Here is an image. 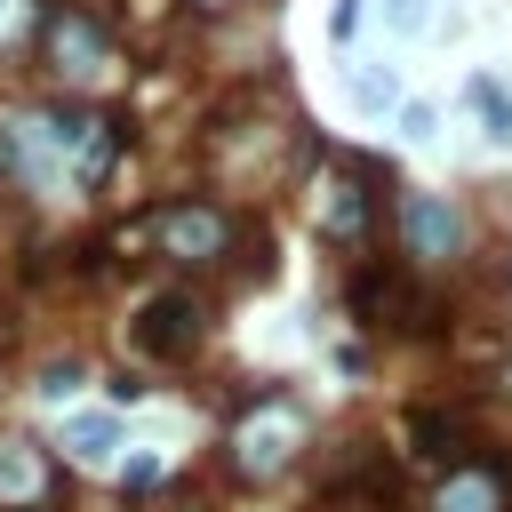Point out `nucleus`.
Segmentation results:
<instances>
[{"label":"nucleus","mask_w":512,"mask_h":512,"mask_svg":"<svg viewBox=\"0 0 512 512\" xmlns=\"http://www.w3.org/2000/svg\"><path fill=\"white\" fill-rule=\"evenodd\" d=\"M80 392V360H48L40 368V400H72Z\"/></svg>","instance_id":"f8f14e48"},{"label":"nucleus","mask_w":512,"mask_h":512,"mask_svg":"<svg viewBox=\"0 0 512 512\" xmlns=\"http://www.w3.org/2000/svg\"><path fill=\"white\" fill-rule=\"evenodd\" d=\"M416 440H424L432 456H448L440 440H456V416H440V408H424V416H416Z\"/></svg>","instance_id":"ddd939ff"},{"label":"nucleus","mask_w":512,"mask_h":512,"mask_svg":"<svg viewBox=\"0 0 512 512\" xmlns=\"http://www.w3.org/2000/svg\"><path fill=\"white\" fill-rule=\"evenodd\" d=\"M328 32H336V40H352V32H360V0H336V16H328Z\"/></svg>","instance_id":"f3484780"},{"label":"nucleus","mask_w":512,"mask_h":512,"mask_svg":"<svg viewBox=\"0 0 512 512\" xmlns=\"http://www.w3.org/2000/svg\"><path fill=\"white\" fill-rule=\"evenodd\" d=\"M368 168L360 160H336L328 176H320V192H312V224H320V240L328 248H368Z\"/></svg>","instance_id":"f03ea898"},{"label":"nucleus","mask_w":512,"mask_h":512,"mask_svg":"<svg viewBox=\"0 0 512 512\" xmlns=\"http://www.w3.org/2000/svg\"><path fill=\"white\" fill-rule=\"evenodd\" d=\"M472 104H480V120H488V136H496V144H512V96H504L496 80H472Z\"/></svg>","instance_id":"9b49d317"},{"label":"nucleus","mask_w":512,"mask_h":512,"mask_svg":"<svg viewBox=\"0 0 512 512\" xmlns=\"http://www.w3.org/2000/svg\"><path fill=\"white\" fill-rule=\"evenodd\" d=\"M312 440V424H304V408L288 400V392H264L240 424H232V472L240 480H272V472H288L296 464V448Z\"/></svg>","instance_id":"f257e3e1"},{"label":"nucleus","mask_w":512,"mask_h":512,"mask_svg":"<svg viewBox=\"0 0 512 512\" xmlns=\"http://www.w3.org/2000/svg\"><path fill=\"white\" fill-rule=\"evenodd\" d=\"M64 448H72V464H112L120 424H112V416H72V424H64Z\"/></svg>","instance_id":"1a4fd4ad"},{"label":"nucleus","mask_w":512,"mask_h":512,"mask_svg":"<svg viewBox=\"0 0 512 512\" xmlns=\"http://www.w3.org/2000/svg\"><path fill=\"white\" fill-rule=\"evenodd\" d=\"M16 24H24V0H0V40H8Z\"/></svg>","instance_id":"a211bd4d"},{"label":"nucleus","mask_w":512,"mask_h":512,"mask_svg":"<svg viewBox=\"0 0 512 512\" xmlns=\"http://www.w3.org/2000/svg\"><path fill=\"white\" fill-rule=\"evenodd\" d=\"M152 232H160V256H176V264H208V256L232 248V216L208 208V200H176V208H160Z\"/></svg>","instance_id":"7ed1b4c3"},{"label":"nucleus","mask_w":512,"mask_h":512,"mask_svg":"<svg viewBox=\"0 0 512 512\" xmlns=\"http://www.w3.org/2000/svg\"><path fill=\"white\" fill-rule=\"evenodd\" d=\"M432 120H440V112H432V104H400V128H408V136H416V144H424V136H432Z\"/></svg>","instance_id":"dca6fc26"},{"label":"nucleus","mask_w":512,"mask_h":512,"mask_svg":"<svg viewBox=\"0 0 512 512\" xmlns=\"http://www.w3.org/2000/svg\"><path fill=\"white\" fill-rule=\"evenodd\" d=\"M152 480H160V456H136V464H128V472H120V488H128V496H144V488H152Z\"/></svg>","instance_id":"2eb2a0df"},{"label":"nucleus","mask_w":512,"mask_h":512,"mask_svg":"<svg viewBox=\"0 0 512 512\" xmlns=\"http://www.w3.org/2000/svg\"><path fill=\"white\" fill-rule=\"evenodd\" d=\"M400 232H408V256H424V264H440V256L464 248V216L440 192H408L400 200Z\"/></svg>","instance_id":"423d86ee"},{"label":"nucleus","mask_w":512,"mask_h":512,"mask_svg":"<svg viewBox=\"0 0 512 512\" xmlns=\"http://www.w3.org/2000/svg\"><path fill=\"white\" fill-rule=\"evenodd\" d=\"M352 104H360V112H392V104H400V80L368 64V72H352Z\"/></svg>","instance_id":"9d476101"},{"label":"nucleus","mask_w":512,"mask_h":512,"mask_svg":"<svg viewBox=\"0 0 512 512\" xmlns=\"http://www.w3.org/2000/svg\"><path fill=\"white\" fill-rule=\"evenodd\" d=\"M48 64H56L64 80H96V72L112 64L104 24H96L88 8H48Z\"/></svg>","instance_id":"20e7f679"},{"label":"nucleus","mask_w":512,"mask_h":512,"mask_svg":"<svg viewBox=\"0 0 512 512\" xmlns=\"http://www.w3.org/2000/svg\"><path fill=\"white\" fill-rule=\"evenodd\" d=\"M200 344V304L184 296V288H168V296H152L144 312H136V352H152V360H184Z\"/></svg>","instance_id":"39448f33"},{"label":"nucleus","mask_w":512,"mask_h":512,"mask_svg":"<svg viewBox=\"0 0 512 512\" xmlns=\"http://www.w3.org/2000/svg\"><path fill=\"white\" fill-rule=\"evenodd\" d=\"M200 8H224V0H200Z\"/></svg>","instance_id":"6ab92c4d"},{"label":"nucleus","mask_w":512,"mask_h":512,"mask_svg":"<svg viewBox=\"0 0 512 512\" xmlns=\"http://www.w3.org/2000/svg\"><path fill=\"white\" fill-rule=\"evenodd\" d=\"M48 504V456L24 432H0V512H40Z\"/></svg>","instance_id":"0eeeda50"},{"label":"nucleus","mask_w":512,"mask_h":512,"mask_svg":"<svg viewBox=\"0 0 512 512\" xmlns=\"http://www.w3.org/2000/svg\"><path fill=\"white\" fill-rule=\"evenodd\" d=\"M384 24L392 32H424V0H384Z\"/></svg>","instance_id":"4468645a"},{"label":"nucleus","mask_w":512,"mask_h":512,"mask_svg":"<svg viewBox=\"0 0 512 512\" xmlns=\"http://www.w3.org/2000/svg\"><path fill=\"white\" fill-rule=\"evenodd\" d=\"M504 504H512V480L496 464H448L432 488V512H504Z\"/></svg>","instance_id":"6e6552de"}]
</instances>
